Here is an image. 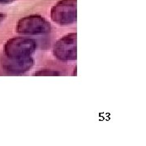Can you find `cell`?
<instances>
[{
	"label": "cell",
	"mask_w": 146,
	"mask_h": 146,
	"mask_svg": "<svg viewBox=\"0 0 146 146\" xmlns=\"http://www.w3.org/2000/svg\"><path fill=\"white\" fill-rule=\"evenodd\" d=\"M4 18H5V15L4 14H3V13H0V22L2 21H3L4 20Z\"/></svg>",
	"instance_id": "obj_7"
},
{
	"label": "cell",
	"mask_w": 146,
	"mask_h": 146,
	"mask_svg": "<svg viewBox=\"0 0 146 146\" xmlns=\"http://www.w3.org/2000/svg\"><path fill=\"white\" fill-rule=\"evenodd\" d=\"M51 19L59 25L72 24L76 20V0H63L51 9Z\"/></svg>",
	"instance_id": "obj_1"
},
{
	"label": "cell",
	"mask_w": 146,
	"mask_h": 146,
	"mask_svg": "<svg viewBox=\"0 0 146 146\" xmlns=\"http://www.w3.org/2000/svg\"><path fill=\"white\" fill-rule=\"evenodd\" d=\"M50 24L43 17L30 16L22 18L17 25V31L25 34H40L50 31Z\"/></svg>",
	"instance_id": "obj_2"
},
{
	"label": "cell",
	"mask_w": 146,
	"mask_h": 146,
	"mask_svg": "<svg viewBox=\"0 0 146 146\" xmlns=\"http://www.w3.org/2000/svg\"><path fill=\"white\" fill-rule=\"evenodd\" d=\"M14 1H16V0H0V3L7 4V3H13Z\"/></svg>",
	"instance_id": "obj_6"
},
{
	"label": "cell",
	"mask_w": 146,
	"mask_h": 146,
	"mask_svg": "<svg viewBox=\"0 0 146 146\" xmlns=\"http://www.w3.org/2000/svg\"><path fill=\"white\" fill-rule=\"evenodd\" d=\"M76 34L72 33L60 39L55 44L54 55L63 60H70L76 58Z\"/></svg>",
	"instance_id": "obj_4"
},
{
	"label": "cell",
	"mask_w": 146,
	"mask_h": 146,
	"mask_svg": "<svg viewBox=\"0 0 146 146\" xmlns=\"http://www.w3.org/2000/svg\"><path fill=\"white\" fill-rule=\"evenodd\" d=\"M35 75L36 76H54V75H58V73L56 72H52V71H50V72H45V71H40V72H38L35 73Z\"/></svg>",
	"instance_id": "obj_5"
},
{
	"label": "cell",
	"mask_w": 146,
	"mask_h": 146,
	"mask_svg": "<svg viewBox=\"0 0 146 146\" xmlns=\"http://www.w3.org/2000/svg\"><path fill=\"white\" fill-rule=\"evenodd\" d=\"M35 49V42L27 38H15L6 46V53L12 58L29 57Z\"/></svg>",
	"instance_id": "obj_3"
}]
</instances>
